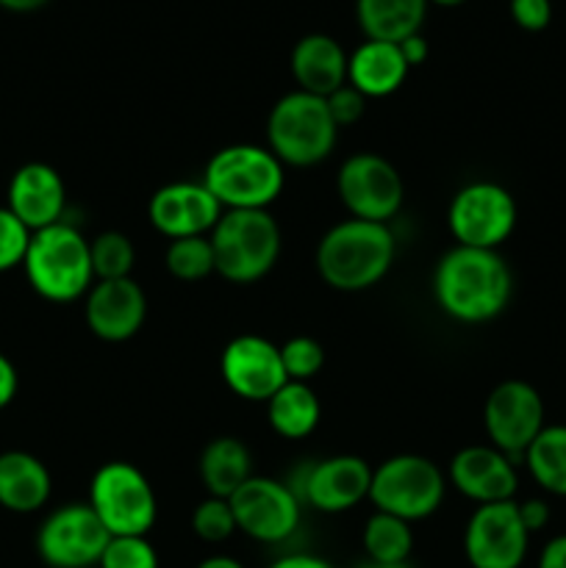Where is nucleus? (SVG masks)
<instances>
[{"mask_svg": "<svg viewBox=\"0 0 566 568\" xmlns=\"http://www.w3.org/2000/svg\"><path fill=\"white\" fill-rule=\"evenodd\" d=\"M511 292L514 277L497 250L455 244L442 255L433 275L438 308L464 325H481L503 314Z\"/></svg>", "mask_w": 566, "mask_h": 568, "instance_id": "obj_1", "label": "nucleus"}, {"mask_svg": "<svg viewBox=\"0 0 566 568\" xmlns=\"http://www.w3.org/2000/svg\"><path fill=\"white\" fill-rule=\"evenodd\" d=\"M394 233L383 222L350 220L333 225L316 244V272L336 292H366L394 264Z\"/></svg>", "mask_w": 566, "mask_h": 568, "instance_id": "obj_2", "label": "nucleus"}, {"mask_svg": "<svg viewBox=\"0 0 566 568\" xmlns=\"http://www.w3.org/2000/svg\"><path fill=\"white\" fill-rule=\"evenodd\" d=\"M22 270L33 292L48 303H75L94 286L89 242L64 220L31 233Z\"/></svg>", "mask_w": 566, "mask_h": 568, "instance_id": "obj_3", "label": "nucleus"}, {"mask_svg": "<svg viewBox=\"0 0 566 568\" xmlns=\"http://www.w3.org/2000/svg\"><path fill=\"white\" fill-rule=\"evenodd\" d=\"M209 239L214 247V272L239 286L266 277L281 258V227L270 209L225 211Z\"/></svg>", "mask_w": 566, "mask_h": 568, "instance_id": "obj_4", "label": "nucleus"}, {"mask_svg": "<svg viewBox=\"0 0 566 568\" xmlns=\"http://www.w3.org/2000/svg\"><path fill=\"white\" fill-rule=\"evenodd\" d=\"M283 164L270 148L231 144L211 155L203 183L225 211L270 209L283 192Z\"/></svg>", "mask_w": 566, "mask_h": 568, "instance_id": "obj_5", "label": "nucleus"}, {"mask_svg": "<svg viewBox=\"0 0 566 568\" xmlns=\"http://www.w3.org/2000/svg\"><path fill=\"white\" fill-rule=\"evenodd\" d=\"M338 128L325 98L294 89L272 105L266 116V148L281 164L314 166L333 153Z\"/></svg>", "mask_w": 566, "mask_h": 568, "instance_id": "obj_6", "label": "nucleus"}, {"mask_svg": "<svg viewBox=\"0 0 566 568\" xmlns=\"http://www.w3.org/2000/svg\"><path fill=\"white\" fill-rule=\"evenodd\" d=\"M447 480L431 458L422 455H394L372 469L370 503L381 514L403 521H422L436 514L444 503Z\"/></svg>", "mask_w": 566, "mask_h": 568, "instance_id": "obj_7", "label": "nucleus"}, {"mask_svg": "<svg viewBox=\"0 0 566 568\" xmlns=\"http://www.w3.org/2000/svg\"><path fill=\"white\" fill-rule=\"evenodd\" d=\"M89 505L109 536H148L159 516L153 486L144 471L128 460H111L94 471Z\"/></svg>", "mask_w": 566, "mask_h": 568, "instance_id": "obj_8", "label": "nucleus"}, {"mask_svg": "<svg viewBox=\"0 0 566 568\" xmlns=\"http://www.w3.org/2000/svg\"><path fill=\"white\" fill-rule=\"evenodd\" d=\"M447 225L464 247L497 250L516 227L514 194L494 181L466 183L449 203Z\"/></svg>", "mask_w": 566, "mask_h": 568, "instance_id": "obj_9", "label": "nucleus"}, {"mask_svg": "<svg viewBox=\"0 0 566 568\" xmlns=\"http://www.w3.org/2000/svg\"><path fill=\"white\" fill-rule=\"evenodd\" d=\"M109 541V530L92 505L70 503L42 521L37 532V552L50 568H94Z\"/></svg>", "mask_w": 566, "mask_h": 568, "instance_id": "obj_10", "label": "nucleus"}, {"mask_svg": "<svg viewBox=\"0 0 566 568\" xmlns=\"http://www.w3.org/2000/svg\"><path fill=\"white\" fill-rule=\"evenodd\" d=\"M336 192L350 216L388 225L405 197L397 166L381 153H355L342 164Z\"/></svg>", "mask_w": 566, "mask_h": 568, "instance_id": "obj_11", "label": "nucleus"}, {"mask_svg": "<svg viewBox=\"0 0 566 568\" xmlns=\"http://www.w3.org/2000/svg\"><path fill=\"white\" fill-rule=\"evenodd\" d=\"M483 427L499 453L511 460L525 458L527 447L544 430V399L530 383L503 381L492 388L483 405Z\"/></svg>", "mask_w": 566, "mask_h": 568, "instance_id": "obj_12", "label": "nucleus"}, {"mask_svg": "<svg viewBox=\"0 0 566 568\" xmlns=\"http://www.w3.org/2000/svg\"><path fill=\"white\" fill-rule=\"evenodd\" d=\"M236 530L261 544H281L297 530L303 503L297 494L272 477H250L231 499Z\"/></svg>", "mask_w": 566, "mask_h": 568, "instance_id": "obj_13", "label": "nucleus"}, {"mask_svg": "<svg viewBox=\"0 0 566 568\" xmlns=\"http://www.w3.org/2000/svg\"><path fill=\"white\" fill-rule=\"evenodd\" d=\"M530 532L516 503L477 505L464 530V552L472 568H519L527 558Z\"/></svg>", "mask_w": 566, "mask_h": 568, "instance_id": "obj_14", "label": "nucleus"}, {"mask_svg": "<svg viewBox=\"0 0 566 568\" xmlns=\"http://www.w3.org/2000/svg\"><path fill=\"white\" fill-rule=\"evenodd\" d=\"M372 466L358 455H331L314 460L297 477V486H289L297 499L320 514H344L370 499Z\"/></svg>", "mask_w": 566, "mask_h": 568, "instance_id": "obj_15", "label": "nucleus"}, {"mask_svg": "<svg viewBox=\"0 0 566 568\" xmlns=\"http://www.w3.org/2000/svg\"><path fill=\"white\" fill-rule=\"evenodd\" d=\"M220 372L225 386L247 403H266L289 381L281 347L255 333L231 338L222 349Z\"/></svg>", "mask_w": 566, "mask_h": 568, "instance_id": "obj_16", "label": "nucleus"}, {"mask_svg": "<svg viewBox=\"0 0 566 568\" xmlns=\"http://www.w3.org/2000/svg\"><path fill=\"white\" fill-rule=\"evenodd\" d=\"M222 214H225V209L205 189L203 181L166 183L150 197L148 205L150 225L170 242L186 236H205V233L214 231Z\"/></svg>", "mask_w": 566, "mask_h": 568, "instance_id": "obj_17", "label": "nucleus"}, {"mask_svg": "<svg viewBox=\"0 0 566 568\" xmlns=\"http://www.w3.org/2000/svg\"><path fill=\"white\" fill-rule=\"evenodd\" d=\"M89 331L103 342H128L137 336L148 316V297L133 277L94 281L83 303Z\"/></svg>", "mask_w": 566, "mask_h": 568, "instance_id": "obj_18", "label": "nucleus"}, {"mask_svg": "<svg viewBox=\"0 0 566 568\" xmlns=\"http://www.w3.org/2000/svg\"><path fill=\"white\" fill-rule=\"evenodd\" d=\"M449 483L477 505L511 503L519 488L516 464L497 447L472 444L449 460Z\"/></svg>", "mask_w": 566, "mask_h": 568, "instance_id": "obj_19", "label": "nucleus"}, {"mask_svg": "<svg viewBox=\"0 0 566 568\" xmlns=\"http://www.w3.org/2000/svg\"><path fill=\"white\" fill-rule=\"evenodd\" d=\"M67 189L59 172L42 161L22 164L6 189V209L31 233L55 225L64 216Z\"/></svg>", "mask_w": 566, "mask_h": 568, "instance_id": "obj_20", "label": "nucleus"}, {"mask_svg": "<svg viewBox=\"0 0 566 568\" xmlns=\"http://www.w3.org/2000/svg\"><path fill=\"white\" fill-rule=\"evenodd\" d=\"M347 61L342 44L327 33H309L292 50V75L297 89L327 98L347 83Z\"/></svg>", "mask_w": 566, "mask_h": 568, "instance_id": "obj_21", "label": "nucleus"}, {"mask_svg": "<svg viewBox=\"0 0 566 568\" xmlns=\"http://www.w3.org/2000/svg\"><path fill=\"white\" fill-rule=\"evenodd\" d=\"M53 491L50 471L37 455L9 449L0 453V508L11 514H37Z\"/></svg>", "mask_w": 566, "mask_h": 568, "instance_id": "obj_22", "label": "nucleus"}, {"mask_svg": "<svg viewBox=\"0 0 566 568\" xmlns=\"http://www.w3.org/2000/svg\"><path fill=\"white\" fill-rule=\"evenodd\" d=\"M408 70L411 67L405 64L400 44L366 39L364 44H358L350 53L347 83L358 89L366 100L388 98V94H394L403 87Z\"/></svg>", "mask_w": 566, "mask_h": 568, "instance_id": "obj_23", "label": "nucleus"}, {"mask_svg": "<svg viewBox=\"0 0 566 568\" xmlns=\"http://www.w3.org/2000/svg\"><path fill=\"white\" fill-rule=\"evenodd\" d=\"M253 477V458L242 438L220 436L200 455V480L209 497L231 499Z\"/></svg>", "mask_w": 566, "mask_h": 568, "instance_id": "obj_24", "label": "nucleus"}, {"mask_svg": "<svg viewBox=\"0 0 566 568\" xmlns=\"http://www.w3.org/2000/svg\"><path fill=\"white\" fill-rule=\"evenodd\" d=\"M427 14V0H355V17L366 39L403 42L420 33Z\"/></svg>", "mask_w": 566, "mask_h": 568, "instance_id": "obj_25", "label": "nucleus"}, {"mask_svg": "<svg viewBox=\"0 0 566 568\" xmlns=\"http://www.w3.org/2000/svg\"><path fill=\"white\" fill-rule=\"evenodd\" d=\"M322 405L314 388L309 383L286 381L270 399H266V419H270L272 430L281 438H297L311 436L320 425Z\"/></svg>", "mask_w": 566, "mask_h": 568, "instance_id": "obj_26", "label": "nucleus"}, {"mask_svg": "<svg viewBox=\"0 0 566 568\" xmlns=\"http://www.w3.org/2000/svg\"><path fill=\"white\" fill-rule=\"evenodd\" d=\"M522 460L544 491L566 497V425L544 427Z\"/></svg>", "mask_w": 566, "mask_h": 568, "instance_id": "obj_27", "label": "nucleus"}, {"mask_svg": "<svg viewBox=\"0 0 566 568\" xmlns=\"http://www.w3.org/2000/svg\"><path fill=\"white\" fill-rule=\"evenodd\" d=\"M361 541H364L366 558L377 560V564H405L414 552V532H411L408 521L392 514H381V510L366 519Z\"/></svg>", "mask_w": 566, "mask_h": 568, "instance_id": "obj_28", "label": "nucleus"}, {"mask_svg": "<svg viewBox=\"0 0 566 568\" xmlns=\"http://www.w3.org/2000/svg\"><path fill=\"white\" fill-rule=\"evenodd\" d=\"M164 264L166 272L178 281H203L209 277L211 272L216 270L214 264V247H211L209 236H186V239H175L170 242L164 253Z\"/></svg>", "mask_w": 566, "mask_h": 568, "instance_id": "obj_29", "label": "nucleus"}, {"mask_svg": "<svg viewBox=\"0 0 566 568\" xmlns=\"http://www.w3.org/2000/svg\"><path fill=\"white\" fill-rule=\"evenodd\" d=\"M89 250H92L94 281H120V277H131L137 250H133V242L125 233H100V236H94V242H89Z\"/></svg>", "mask_w": 566, "mask_h": 568, "instance_id": "obj_30", "label": "nucleus"}, {"mask_svg": "<svg viewBox=\"0 0 566 568\" xmlns=\"http://www.w3.org/2000/svg\"><path fill=\"white\" fill-rule=\"evenodd\" d=\"M192 530L200 541L222 544L236 532L231 503L222 497H205L192 514Z\"/></svg>", "mask_w": 566, "mask_h": 568, "instance_id": "obj_31", "label": "nucleus"}, {"mask_svg": "<svg viewBox=\"0 0 566 568\" xmlns=\"http://www.w3.org/2000/svg\"><path fill=\"white\" fill-rule=\"evenodd\" d=\"M283 369H286L289 381L309 383L311 377H316L325 366V349L316 338L311 336H292L281 347Z\"/></svg>", "mask_w": 566, "mask_h": 568, "instance_id": "obj_32", "label": "nucleus"}, {"mask_svg": "<svg viewBox=\"0 0 566 568\" xmlns=\"http://www.w3.org/2000/svg\"><path fill=\"white\" fill-rule=\"evenodd\" d=\"M98 568H159V552L148 536H111Z\"/></svg>", "mask_w": 566, "mask_h": 568, "instance_id": "obj_33", "label": "nucleus"}, {"mask_svg": "<svg viewBox=\"0 0 566 568\" xmlns=\"http://www.w3.org/2000/svg\"><path fill=\"white\" fill-rule=\"evenodd\" d=\"M28 244H31V231L3 205L0 209V275L22 266Z\"/></svg>", "mask_w": 566, "mask_h": 568, "instance_id": "obj_34", "label": "nucleus"}, {"mask_svg": "<svg viewBox=\"0 0 566 568\" xmlns=\"http://www.w3.org/2000/svg\"><path fill=\"white\" fill-rule=\"evenodd\" d=\"M325 103H327V111H331L333 122H336V128L353 125V122H358L366 111V98L358 92V89L350 87V83H344V87H338L336 92L327 94Z\"/></svg>", "mask_w": 566, "mask_h": 568, "instance_id": "obj_35", "label": "nucleus"}, {"mask_svg": "<svg viewBox=\"0 0 566 568\" xmlns=\"http://www.w3.org/2000/svg\"><path fill=\"white\" fill-rule=\"evenodd\" d=\"M511 17L522 31H544L553 20V3L549 0H511Z\"/></svg>", "mask_w": 566, "mask_h": 568, "instance_id": "obj_36", "label": "nucleus"}, {"mask_svg": "<svg viewBox=\"0 0 566 568\" xmlns=\"http://www.w3.org/2000/svg\"><path fill=\"white\" fill-rule=\"evenodd\" d=\"M516 508L527 532H538L549 525V505L544 499H525V503H516Z\"/></svg>", "mask_w": 566, "mask_h": 568, "instance_id": "obj_37", "label": "nucleus"}, {"mask_svg": "<svg viewBox=\"0 0 566 568\" xmlns=\"http://www.w3.org/2000/svg\"><path fill=\"white\" fill-rule=\"evenodd\" d=\"M17 388H20V377H17L14 364L0 353V410L14 403Z\"/></svg>", "mask_w": 566, "mask_h": 568, "instance_id": "obj_38", "label": "nucleus"}, {"mask_svg": "<svg viewBox=\"0 0 566 568\" xmlns=\"http://www.w3.org/2000/svg\"><path fill=\"white\" fill-rule=\"evenodd\" d=\"M538 568H566V536H555L544 544Z\"/></svg>", "mask_w": 566, "mask_h": 568, "instance_id": "obj_39", "label": "nucleus"}, {"mask_svg": "<svg viewBox=\"0 0 566 568\" xmlns=\"http://www.w3.org/2000/svg\"><path fill=\"white\" fill-rule=\"evenodd\" d=\"M397 44H400V53H403L405 64L408 67L425 64L427 53H431V48H427V39L422 37V33H414V37L403 39V42H397Z\"/></svg>", "mask_w": 566, "mask_h": 568, "instance_id": "obj_40", "label": "nucleus"}, {"mask_svg": "<svg viewBox=\"0 0 566 568\" xmlns=\"http://www.w3.org/2000/svg\"><path fill=\"white\" fill-rule=\"evenodd\" d=\"M266 568H333L327 560L316 558V555H286V558H277L275 564L266 566Z\"/></svg>", "mask_w": 566, "mask_h": 568, "instance_id": "obj_41", "label": "nucleus"}, {"mask_svg": "<svg viewBox=\"0 0 566 568\" xmlns=\"http://www.w3.org/2000/svg\"><path fill=\"white\" fill-rule=\"evenodd\" d=\"M48 3L50 0H0V9L14 11V14H31V11H39Z\"/></svg>", "mask_w": 566, "mask_h": 568, "instance_id": "obj_42", "label": "nucleus"}, {"mask_svg": "<svg viewBox=\"0 0 566 568\" xmlns=\"http://www.w3.org/2000/svg\"><path fill=\"white\" fill-rule=\"evenodd\" d=\"M198 568H244L239 564L236 558H228V555H211V558H205L203 564H198Z\"/></svg>", "mask_w": 566, "mask_h": 568, "instance_id": "obj_43", "label": "nucleus"}, {"mask_svg": "<svg viewBox=\"0 0 566 568\" xmlns=\"http://www.w3.org/2000/svg\"><path fill=\"white\" fill-rule=\"evenodd\" d=\"M355 568H414L408 564V560H405V564H377V560H370L366 558L364 564H358Z\"/></svg>", "mask_w": 566, "mask_h": 568, "instance_id": "obj_44", "label": "nucleus"}, {"mask_svg": "<svg viewBox=\"0 0 566 568\" xmlns=\"http://www.w3.org/2000/svg\"><path fill=\"white\" fill-rule=\"evenodd\" d=\"M427 3H436V6H444V9H453V6L466 3V0H427Z\"/></svg>", "mask_w": 566, "mask_h": 568, "instance_id": "obj_45", "label": "nucleus"}, {"mask_svg": "<svg viewBox=\"0 0 566 568\" xmlns=\"http://www.w3.org/2000/svg\"><path fill=\"white\" fill-rule=\"evenodd\" d=\"M94 568H98V566H94Z\"/></svg>", "mask_w": 566, "mask_h": 568, "instance_id": "obj_46", "label": "nucleus"}]
</instances>
